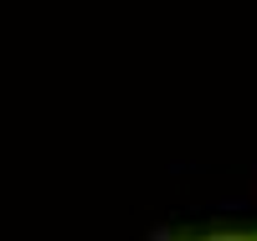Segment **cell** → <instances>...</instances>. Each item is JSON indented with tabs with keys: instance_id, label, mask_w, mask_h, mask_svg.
I'll list each match as a JSON object with an SVG mask.
<instances>
[{
	"instance_id": "cell-1",
	"label": "cell",
	"mask_w": 257,
	"mask_h": 241,
	"mask_svg": "<svg viewBox=\"0 0 257 241\" xmlns=\"http://www.w3.org/2000/svg\"><path fill=\"white\" fill-rule=\"evenodd\" d=\"M196 241H257V231H221V236H196Z\"/></svg>"
}]
</instances>
